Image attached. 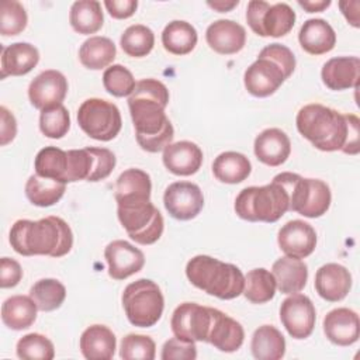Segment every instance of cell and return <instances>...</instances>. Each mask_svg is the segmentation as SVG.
Segmentation results:
<instances>
[{"mask_svg": "<svg viewBox=\"0 0 360 360\" xmlns=\"http://www.w3.org/2000/svg\"><path fill=\"white\" fill-rule=\"evenodd\" d=\"M169 104L167 87L156 79H142L128 97L129 114L138 145L150 153L165 150L172 143L174 129L165 108Z\"/></svg>", "mask_w": 360, "mask_h": 360, "instance_id": "1", "label": "cell"}, {"mask_svg": "<svg viewBox=\"0 0 360 360\" xmlns=\"http://www.w3.org/2000/svg\"><path fill=\"white\" fill-rule=\"evenodd\" d=\"M295 124L298 132L319 150H342L347 155L360 150V120L354 114H340L314 103L300 108Z\"/></svg>", "mask_w": 360, "mask_h": 360, "instance_id": "2", "label": "cell"}, {"mask_svg": "<svg viewBox=\"0 0 360 360\" xmlns=\"http://www.w3.org/2000/svg\"><path fill=\"white\" fill-rule=\"evenodd\" d=\"M10 245L22 256L60 257L70 252L73 233L59 217H45L38 221L18 219L10 229Z\"/></svg>", "mask_w": 360, "mask_h": 360, "instance_id": "3", "label": "cell"}, {"mask_svg": "<svg viewBox=\"0 0 360 360\" xmlns=\"http://www.w3.org/2000/svg\"><path fill=\"white\" fill-rule=\"evenodd\" d=\"M295 69V56L290 48L281 44L264 46L257 59L246 69L243 83L255 97H267L278 90Z\"/></svg>", "mask_w": 360, "mask_h": 360, "instance_id": "4", "label": "cell"}, {"mask_svg": "<svg viewBox=\"0 0 360 360\" xmlns=\"http://www.w3.org/2000/svg\"><path fill=\"white\" fill-rule=\"evenodd\" d=\"M186 276L194 287L219 300L236 298L245 287V276L239 267L207 255L190 259Z\"/></svg>", "mask_w": 360, "mask_h": 360, "instance_id": "5", "label": "cell"}, {"mask_svg": "<svg viewBox=\"0 0 360 360\" xmlns=\"http://www.w3.org/2000/svg\"><path fill=\"white\" fill-rule=\"evenodd\" d=\"M290 211V197L285 187L273 179L266 186L243 188L235 200V212L250 222H276Z\"/></svg>", "mask_w": 360, "mask_h": 360, "instance_id": "6", "label": "cell"}, {"mask_svg": "<svg viewBox=\"0 0 360 360\" xmlns=\"http://www.w3.org/2000/svg\"><path fill=\"white\" fill-rule=\"evenodd\" d=\"M287 190L290 211L307 218H319L330 207L332 194L329 186L319 179H305L297 173L284 172L274 176Z\"/></svg>", "mask_w": 360, "mask_h": 360, "instance_id": "7", "label": "cell"}, {"mask_svg": "<svg viewBox=\"0 0 360 360\" xmlns=\"http://www.w3.org/2000/svg\"><path fill=\"white\" fill-rule=\"evenodd\" d=\"M122 307L128 321L134 326L150 328L160 319L165 298L160 287L148 278H139L128 284L122 292Z\"/></svg>", "mask_w": 360, "mask_h": 360, "instance_id": "8", "label": "cell"}, {"mask_svg": "<svg viewBox=\"0 0 360 360\" xmlns=\"http://www.w3.org/2000/svg\"><path fill=\"white\" fill-rule=\"evenodd\" d=\"M117 215L129 238L139 245H152L163 233V217L150 200L120 202Z\"/></svg>", "mask_w": 360, "mask_h": 360, "instance_id": "9", "label": "cell"}, {"mask_svg": "<svg viewBox=\"0 0 360 360\" xmlns=\"http://www.w3.org/2000/svg\"><path fill=\"white\" fill-rule=\"evenodd\" d=\"M77 124L90 138L107 142L121 131L122 118L115 104L103 98H87L77 110Z\"/></svg>", "mask_w": 360, "mask_h": 360, "instance_id": "10", "label": "cell"}, {"mask_svg": "<svg viewBox=\"0 0 360 360\" xmlns=\"http://www.w3.org/2000/svg\"><path fill=\"white\" fill-rule=\"evenodd\" d=\"M246 21L250 30L260 37H284L295 24V11L287 3L270 6L263 0L248 3Z\"/></svg>", "mask_w": 360, "mask_h": 360, "instance_id": "11", "label": "cell"}, {"mask_svg": "<svg viewBox=\"0 0 360 360\" xmlns=\"http://www.w3.org/2000/svg\"><path fill=\"white\" fill-rule=\"evenodd\" d=\"M210 325L211 308L195 302L180 304L170 319L174 336L190 342H207Z\"/></svg>", "mask_w": 360, "mask_h": 360, "instance_id": "12", "label": "cell"}, {"mask_svg": "<svg viewBox=\"0 0 360 360\" xmlns=\"http://www.w3.org/2000/svg\"><path fill=\"white\" fill-rule=\"evenodd\" d=\"M280 319L294 339L308 338L315 326L316 312L312 301L304 294H290L280 307Z\"/></svg>", "mask_w": 360, "mask_h": 360, "instance_id": "13", "label": "cell"}, {"mask_svg": "<svg viewBox=\"0 0 360 360\" xmlns=\"http://www.w3.org/2000/svg\"><path fill=\"white\" fill-rule=\"evenodd\" d=\"M163 204L173 218L188 221L202 210L204 195L201 188L191 181H174L165 190Z\"/></svg>", "mask_w": 360, "mask_h": 360, "instance_id": "14", "label": "cell"}, {"mask_svg": "<svg viewBox=\"0 0 360 360\" xmlns=\"http://www.w3.org/2000/svg\"><path fill=\"white\" fill-rule=\"evenodd\" d=\"M68 94V80L59 70L48 69L34 77L28 86V98L38 110L62 104Z\"/></svg>", "mask_w": 360, "mask_h": 360, "instance_id": "15", "label": "cell"}, {"mask_svg": "<svg viewBox=\"0 0 360 360\" xmlns=\"http://www.w3.org/2000/svg\"><path fill=\"white\" fill-rule=\"evenodd\" d=\"M277 242L285 256L304 259L315 250L316 232L311 224L302 219H292L280 228Z\"/></svg>", "mask_w": 360, "mask_h": 360, "instance_id": "16", "label": "cell"}, {"mask_svg": "<svg viewBox=\"0 0 360 360\" xmlns=\"http://www.w3.org/2000/svg\"><path fill=\"white\" fill-rule=\"evenodd\" d=\"M104 257L108 264V274L114 280H125L138 273L145 264L142 250L122 239L110 242L105 246Z\"/></svg>", "mask_w": 360, "mask_h": 360, "instance_id": "17", "label": "cell"}, {"mask_svg": "<svg viewBox=\"0 0 360 360\" xmlns=\"http://www.w3.org/2000/svg\"><path fill=\"white\" fill-rule=\"evenodd\" d=\"M245 339L242 325L217 308H211V325L207 342L215 349L232 353L236 352Z\"/></svg>", "mask_w": 360, "mask_h": 360, "instance_id": "18", "label": "cell"}, {"mask_svg": "<svg viewBox=\"0 0 360 360\" xmlns=\"http://www.w3.org/2000/svg\"><path fill=\"white\" fill-rule=\"evenodd\" d=\"M352 288L350 271L339 263H326L316 270L315 290L329 302L342 301Z\"/></svg>", "mask_w": 360, "mask_h": 360, "instance_id": "19", "label": "cell"}, {"mask_svg": "<svg viewBox=\"0 0 360 360\" xmlns=\"http://www.w3.org/2000/svg\"><path fill=\"white\" fill-rule=\"evenodd\" d=\"M205 39L211 49L221 55H233L246 44L245 28L233 20H217L205 31Z\"/></svg>", "mask_w": 360, "mask_h": 360, "instance_id": "20", "label": "cell"}, {"mask_svg": "<svg viewBox=\"0 0 360 360\" xmlns=\"http://www.w3.org/2000/svg\"><path fill=\"white\" fill-rule=\"evenodd\" d=\"M325 336L338 346H350L360 336L359 315L349 308H335L323 318Z\"/></svg>", "mask_w": 360, "mask_h": 360, "instance_id": "21", "label": "cell"}, {"mask_svg": "<svg viewBox=\"0 0 360 360\" xmlns=\"http://www.w3.org/2000/svg\"><path fill=\"white\" fill-rule=\"evenodd\" d=\"M162 159L170 173L176 176H191L202 165V150L194 142L179 141L165 148Z\"/></svg>", "mask_w": 360, "mask_h": 360, "instance_id": "22", "label": "cell"}, {"mask_svg": "<svg viewBox=\"0 0 360 360\" xmlns=\"http://www.w3.org/2000/svg\"><path fill=\"white\" fill-rule=\"evenodd\" d=\"M253 150L262 163L276 167L288 159L291 142L288 135L280 128H267L256 136Z\"/></svg>", "mask_w": 360, "mask_h": 360, "instance_id": "23", "label": "cell"}, {"mask_svg": "<svg viewBox=\"0 0 360 360\" xmlns=\"http://www.w3.org/2000/svg\"><path fill=\"white\" fill-rule=\"evenodd\" d=\"M360 59L357 56H338L326 60L321 70L323 84L330 90L357 87Z\"/></svg>", "mask_w": 360, "mask_h": 360, "instance_id": "24", "label": "cell"}, {"mask_svg": "<svg viewBox=\"0 0 360 360\" xmlns=\"http://www.w3.org/2000/svg\"><path fill=\"white\" fill-rule=\"evenodd\" d=\"M298 41L305 52L311 55H323L335 48L336 34L326 20L309 18L301 25Z\"/></svg>", "mask_w": 360, "mask_h": 360, "instance_id": "25", "label": "cell"}, {"mask_svg": "<svg viewBox=\"0 0 360 360\" xmlns=\"http://www.w3.org/2000/svg\"><path fill=\"white\" fill-rule=\"evenodd\" d=\"M277 288L281 294L300 292L308 280V266L301 259L284 256L277 259L271 266Z\"/></svg>", "mask_w": 360, "mask_h": 360, "instance_id": "26", "label": "cell"}, {"mask_svg": "<svg viewBox=\"0 0 360 360\" xmlns=\"http://www.w3.org/2000/svg\"><path fill=\"white\" fill-rule=\"evenodd\" d=\"M39 62L38 49L28 42H14L1 48V79L6 76H22L31 72Z\"/></svg>", "mask_w": 360, "mask_h": 360, "instance_id": "27", "label": "cell"}, {"mask_svg": "<svg viewBox=\"0 0 360 360\" xmlns=\"http://www.w3.org/2000/svg\"><path fill=\"white\" fill-rule=\"evenodd\" d=\"M115 347V335L104 325H91L80 336V352L89 360H110Z\"/></svg>", "mask_w": 360, "mask_h": 360, "instance_id": "28", "label": "cell"}, {"mask_svg": "<svg viewBox=\"0 0 360 360\" xmlns=\"http://www.w3.org/2000/svg\"><path fill=\"white\" fill-rule=\"evenodd\" d=\"M152 181L150 176L142 169H127L122 172L115 183L117 204L128 201L150 200Z\"/></svg>", "mask_w": 360, "mask_h": 360, "instance_id": "29", "label": "cell"}, {"mask_svg": "<svg viewBox=\"0 0 360 360\" xmlns=\"http://www.w3.org/2000/svg\"><path fill=\"white\" fill-rule=\"evenodd\" d=\"M38 307L30 295H13L1 305V321L13 330L30 328L37 319Z\"/></svg>", "mask_w": 360, "mask_h": 360, "instance_id": "30", "label": "cell"}, {"mask_svg": "<svg viewBox=\"0 0 360 360\" xmlns=\"http://www.w3.org/2000/svg\"><path fill=\"white\" fill-rule=\"evenodd\" d=\"M250 160L239 152L228 150L219 153L212 163V173L217 180L226 184H238L249 177Z\"/></svg>", "mask_w": 360, "mask_h": 360, "instance_id": "31", "label": "cell"}, {"mask_svg": "<svg viewBox=\"0 0 360 360\" xmlns=\"http://www.w3.org/2000/svg\"><path fill=\"white\" fill-rule=\"evenodd\" d=\"M250 350L257 360H278L285 354V339L277 328L263 325L255 330Z\"/></svg>", "mask_w": 360, "mask_h": 360, "instance_id": "32", "label": "cell"}, {"mask_svg": "<svg viewBox=\"0 0 360 360\" xmlns=\"http://www.w3.org/2000/svg\"><path fill=\"white\" fill-rule=\"evenodd\" d=\"M198 41L195 28L183 20L170 21L162 32L163 48L173 55H187L190 53Z\"/></svg>", "mask_w": 360, "mask_h": 360, "instance_id": "33", "label": "cell"}, {"mask_svg": "<svg viewBox=\"0 0 360 360\" xmlns=\"http://www.w3.org/2000/svg\"><path fill=\"white\" fill-rule=\"evenodd\" d=\"M117 55L114 42L107 37H90L79 49V59L82 65L91 70H100L112 63Z\"/></svg>", "mask_w": 360, "mask_h": 360, "instance_id": "34", "label": "cell"}, {"mask_svg": "<svg viewBox=\"0 0 360 360\" xmlns=\"http://www.w3.org/2000/svg\"><path fill=\"white\" fill-rule=\"evenodd\" d=\"M66 191V183L32 174L25 183V195L37 207H51L56 204Z\"/></svg>", "mask_w": 360, "mask_h": 360, "instance_id": "35", "label": "cell"}, {"mask_svg": "<svg viewBox=\"0 0 360 360\" xmlns=\"http://www.w3.org/2000/svg\"><path fill=\"white\" fill-rule=\"evenodd\" d=\"M69 21L72 28L83 35L97 32L104 22L101 4L97 0H79L70 7Z\"/></svg>", "mask_w": 360, "mask_h": 360, "instance_id": "36", "label": "cell"}, {"mask_svg": "<svg viewBox=\"0 0 360 360\" xmlns=\"http://www.w3.org/2000/svg\"><path fill=\"white\" fill-rule=\"evenodd\" d=\"M34 167L35 173L42 177L68 183V150H62L56 146H45L37 153Z\"/></svg>", "mask_w": 360, "mask_h": 360, "instance_id": "37", "label": "cell"}, {"mask_svg": "<svg viewBox=\"0 0 360 360\" xmlns=\"http://www.w3.org/2000/svg\"><path fill=\"white\" fill-rule=\"evenodd\" d=\"M276 280L271 271L259 267L248 271L245 276L243 295L248 301L253 304H264L273 300L276 294Z\"/></svg>", "mask_w": 360, "mask_h": 360, "instance_id": "38", "label": "cell"}, {"mask_svg": "<svg viewBox=\"0 0 360 360\" xmlns=\"http://www.w3.org/2000/svg\"><path fill=\"white\" fill-rule=\"evenodd\" d=\"M30 297L35 301L39 311L49 312L58 309L63 304L66 288L59 280L41 278L31 287Z\"/></svg>", "mask_w": 360, "mask_h": 360, "instance_id": "39", "label": "cell"}, {"mask_svg": "<svg viewBox=\"0 0 360 360\" xmlns=\"http://www.w3.org/2000/svg\"><path fill=\"white\" fill-rule=\"evenodd\" d=\"M120 45L128 56L142 58L152 51L155 45V34L143 24H134L122 32Z\"/></svg>", "mask_w": 360, "mask_h": 360, "instance_id": "40", "label": "cell"}, {"mask_svg": "<svg viewBox=\"0 0 360 360\" xmlns=\"http://www.w3.org/2000/svg\"><path fill=\"white\" fill-rule=\"evenodd\" d=\"M70 128V115L63 104L42 110L39 114V129L51 139L63 138Z\"/></svg>", "mask_w": 360, "mask_h": 360, "instance_id": "41", "label": "cell"}, {"mask_svg": "<svg viewBox=\"0 0 360 360\" xmlns=\"http://www.w3.org/2000/svg\"><path fill=\"white\" fill-rule=\"evenodd\" d=\"M17 356L24 360H52L53 343L41 333H28L17 342Z\"/></svg>", "mask_w": 360, "mask_h": 360, "instance_id": "42", "label": "cell"}, {"mask_svg": "<svg viewBox=\"0 0 360 360\" xmlns=\"http://www.w3.org/2000/svg\"><path fill=\"white\" fill-rule=\"evenodd\" d=\"M28 15L24 6L15 0H4L0 4V34L13 37L22 32L27 27Z\"/></svg>", "mask_w": 360, "mask_h": 360, "instance_id": "43", "label": "cell"}, {"mask_svg": "<svg viewBox=\"0 0 360 360\" xmlns=\"http://www.w3.org/2000/svg\"><path fill=\"white\" fill-rule=\"evenodd\" d=\"M155 354L156 345L146 335L128 333L121 340L120 356L124 360H153Z\"/></svg>", "mask_w": 360, "mask_h": 360, "instance_id": "44", "label": "cell"}, {"mask_svg": "<svg viewBox=\"0 0 360 360\" xmlns=\"http://www.w3.org/2000/svg\"><path fill=\"white\" fill-rule=\"evenodd\" d=\"M103 84H104V89L115 97L131 96V93L136 86L131 70H128L125 66L118 63L111 65L104 70Z\"/></svg>", "mask_w": 360, "mask_h": 360, "instance_id": "45", "label": "cell"}, {"mask_svg": "<svg viewBox=\"0 0 360 360\" xmlns=\"http://www.w3.org/2000/svg\"><path fill=\"white\" fill-rule=\"evenodd\" d=\"M69 167H68V183L87 180L93 170V155L89 148L84 149H70L68 150Z\"/></svg>", "mask_w": 360, "mask_h": 360, "instance_id": "46", "label": "cell"}, {"mask_svg": "<svg viewBox=\"0 0 360 360\" xmlns=\"http://www.w3.org/2000/svg\"><path fill=\"white\" fill-rule=\"evenodd\" d=\"M89 150L93 155L94 163L87 181H100L107 179L115 167V155L107 148H89Z\"/></svg>", "mask_w": 360, "mask_h": 360, "instance_id": "47", "label": "cell"}, {"mask_svg": "<svg viewBox=\"0 0 360 360\" xmlns=\"http://www.w3.org/2000/svg\"><path fill=\"white\" fill-rule=\"evenodd\" d=\"M197 357V347L194 342L180 339L177 336L165 342L162 347V360H194Z\"/></svg>", "mask_w": 360, "mask_h": 360, "instance_id": "48", "label": "cell"}, {"mask_svg": "<svg viewBox=\"0 0 360 360\" xmlns=\"http://www.w3.org/2000/svg\"><path fill=\"white\" fill-rule=\"evenodd\" d=\"M22 278V269L20 263L10 257L0 259V285L1 288L15 287Z\"/></svg>", "mask_w": 360, "mask_h": 360, "instance_id": "49", "label": "cell"}, {"mask_svg": "<svg viewBox=\"0 0 360 360\" xmlns=\"http://www.w3.org/2000/svg\"><path fill=\"white\" fill-rule=\"evenodd\" d=\"M104 6L111 17L117 20H124L131 17L138 7L136 0H105Z\"/></svg>", "mask_w": 360, "mask_h": 360, "instance_id": "50", "label": "cell"}, {"mask_svg": "<svg viewBox=\"0 0 360 360\" xmlns=\"http://www.w3.org/2000/svg\"><path fill=\"white\" fill-rule=\"evenodd\" d=\"M0 143L1 146H6L17 135V121L6 107H0Z\"/></svg>", "mask_w": 360, "mask_h": 360, "instance_id": "51", "label": "cell"}, {"mask_svg": "<svg viewBox=\"0 0 360 360\" xmlns=\"http://www.w3.org/2000/svg\"><path fill=\"white\" fill-rule=\"evenodd\" d=\"M339 7L343 13V15L346 17V20L349 21V24H352L353 27H359V7H360V3L359 1H349V0H343V1H339Z\"/></svg>", "mask_w": 360, "mask_h": 360, "instance_id": "52", "label": "cell"}, {"mask_svg": "<svg viewBox=\"0 0 360 360\" xmlns=\"http://www.w3.org/2000/svg\"><path fill=\"white\" fill-rule=\"evenodd\" d=\"M298 4L308 13L323 11L330 6V0H298Z\"/></svg>", "mask_w": 360, "mask_h": 360, "instance_id": "53", "label": "cell"}, {"mask_svg": "<svg viewBox=\"0 0 360 360\" xmlns=\"http://www.w3.org/2000/svg\"><path fill=\"white\" fill-rule=\"evenodd\" d=\"M207 4L219 11V13H226V11H231L233 7H236L239 4V0H231V1H224V0H215V1H207Z\"/></svg>", "mask_w": 360, "mask_h": 360, "instance_id": "54", "label": "cell"}]
</instances>
